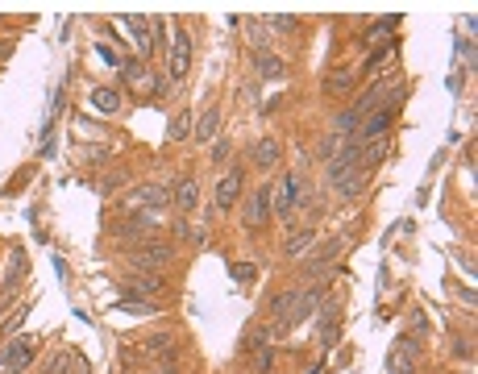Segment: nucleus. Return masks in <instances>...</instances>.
Wrapping results in <instances>:
<instances>
[{"mask_svg": "<svg viewBox=\"0 0 478 374\" xmlns=\"http://www.w3.org/2000/svg\"><path fill=\"white\" fill-rule=\"evenodd\" d=\"M142 353L146 358H175V353H179V341H175L171 333H150L142 341Z\"/></svg>", "mask_w": 478, "mask_h": 374, "instance_id": "obj_13", "label": "nucleus"}, {"mask_svg": "<svg viewBox=\"0 0 478 374\" xmlns=\"http://www.w3.org/2000/svg\"><path fill=\"white\" fill-rule=\"evenodd\" d=\"M250 46L258 50V54H263V50H270V38H266V25L263 21H250Z\"/></svg>", "mask_w": 478, "mask_h": 374, "instance_id": "obj_31", "label": "nucleus"}, {"mask_svg": "<svg viewBox=\"0 0 478 374\" xmlns=\"http://www.w3.org/2000/svg\"><path fill=\"white\" fill-rule=\"evenodd\" d=\"M241 192H245V167H229V171L216 179V192H213L216 208H213V212H220V217H225V212H233V208L241 204Z\"/></svg>", "mask_w": 478, "mask_h": 374, "instance_id": "obj_3", "label": "nucleus"}, {"mask_svg": "<svg viewBox=\"0 0 478 374\" xmlns=\"http://www.w3.org/2000/svg\"><path fill=\"white\" fill-rule=\"evenodd\" d=\"M67 366H71V374H92V366H88V358H83V353H67Z\"/></svg>", "mask_w": 478, "mask_h": 374, "instance_id": "obj_35", "label": "nucleus"}, {"mask_svg": "<svg viewBox=\"0 0 478 374\" xmlns=\"http://www.w3.org/2000/svg\"><path fill=\"white\" fill-rule=\"evenodd\" d=\"M129 33H133V42H138V54H154V38H150V21H146V17H129Z\"/></svg>", "mask_w": 478, "mask_h": 374, "instance_id": "obj_19", "label": "nucleus"}, {"mask_svg": "<svg viewBox=\"0 0 478 374\" xmlns=\"http://www.w3.org/2000/svg\"><path fill=\"white\" fill-rule=\"evenodd\" d=\"M312 241H316V229L312 224H304V229H291L283 237V258H304V254H312Z\"/></svg>", "mask_w": 478, "mask_h": 374, "instance_id": "obj_11", "label": "nucleus"}, {"mask_svg": "<svg viewBox=\"0 0 478 374\" xmlns=\"http://www.w3.org/2000/svg\"><path fill=\"white\" fill-rule=\"evenodd\" d=\"M454 353H457V358H474V346H470V341H462V337H457Z\"/></svg>", "mask_w": 478, "mask_h": 374, "instance_id": "obj_38", "label": "nucleus"}, {"mask_svg": "<svg viewBox=\"0 0 478 374\" xmlns=\"http://www.w3.org/2000/svg\"><path fill=\"white\" fill-rule=\"evenodd\" d=\"M188 129H191V113H188V108H179V113H175V121H171V129H167V142H183V137H188Z\"/></svg>", "mask_w": 478, "mask_h": 374, "instance_id": "obj_27", "label": "nucleus"}, {"mask_svg": "<svg viewBox=\"0 0 478 374\" xmlns=\"http://www.w3.org/2000/svg\"><path fill=\"white\" fill-rule=\"evenodd\" d=\"M320 308H325V312H320V346H333L337 341V303L325 299Z\"/></svg>", "mask_w": 478, "mask_h": 374, "instance_id": "obj_20", "label": "nucleus"}, {"mask_svg": "<svg viewBox=\"0 0 478 374\" xmlns=\"http://www.w3.org/2000/svg\"><path fill=\"white\" fill-rule=\"evenodd\" d=\"M129 283H133V291L146 299H158L163 291H167V279H158L154 271H138V274H129Z\"/></svg>", "mask_w": 478, "mask_h": 374, "instance_id": "obj_14", "label": "nucleus"}, {"mask_svg": "<svg viewBox=\"0 0 478 374\" xmlns=\"http://www.w3.org/2000/svg\"><path fill=\"white\" fill-rule=\"evenodd\" d=\"M225 158H229V137H216V146H213V162L220 167Z\"/></svg>", "mask_w": 478, "mask_h": 374, "instance_id": "obj_37", "label": "nucleus"}, {"mask_svg": "<svg viewBox=\"0 0 478 374\" xmlns=\"http://www.w3.org/2000/svg\"><path fill=\"white\" fill-rule=\"evenodd\" d=\"M266 29H275V33H283V38H291V33H300V17H266Z\"/></svg>", "mask_w": 478, "mask_h": 374, "instance_id": "obj_28", "label": "nucleus"}, {"mask_svg": "<svg viewBox=\"0 0 478 374\" xmlns=\"http://www.w3.org/2000/svg\"><path fill=\"white\" fill-rule=\"evenodd\" d=\"M275 217V208H270V187H254L250 196L241 199V224H245V233H263L266 224Z\"/></svg>", "mask_w": 478, "mask_h": 374, "instance_id": "obj_1", "label": "nucleus"}, {"mask_svg": "<svg viewBox=\"0 0 478 374\" xmlns=\"http://www.w3.org/2000/svg\"><path fill=\"white\" fill-rule=\"evenodd\" d=\"M250 370H254V374H270V370H275V349H270V346L258 349V353H254V362H250Z\"/></svg>", "mask_w": 478, "mask_h": 374, "instance_id": "obj_29", "label": "nucleus"}, {"mask_svg": "<svg viewBox=\"0 0 478 374\" xmlns=\"http://www.w3.org/2000/svg\"><path fill=\"white\" fill-rule=\"evenodd\" d=\"M245 158H250V167H254L258 175L275 171V167H279V158H283V142H279V137H254Z\"/></svg>", "mask_w": 478, "mask_h": 374, "instance_id": "obj_7", "label": "nucleus"}, {"mask_svg": "<svg viewBox=\"0 0 478 374\" xmlns=\"http://www.w3.org/2000/svg\"><path fill=\"white\" fill-rule=\"evenodd\" d=\"M279 333L275 328H266V324H258V328H250L245 337H241V353H250V349H263V346H270Z\"/></svg>", "mask_w": 478, "mask_h": 374, "instance_id": "obj_21", "label": "nucleus"}, {"mask_svg": "<svg viewBox=\"0 0 478 374\" xmlns=\"http://www.w3.org/2000/svg\"><path fill=\"white\" fill-rule=\"evenodd\" d=\"M362 187H366V171H358L350 183H341V187H337V196H341V199H358Z\"/></svg>", "mask_w": 478, "mask_h": 374, "instance_id": "obj_30", "label": "nucleus"}, {"mask_svg": "<svg viewBox=\"0 0 478 374\" xmlns=\"http://www.w3.org/2000/svg\"><path fill=\"white\" fill-rule=\"evenodd\" d=\"M125 208L129 212H163L171 208V183H142L125 196Z\"/></svg>", "mask_w": 478, "mask_h": 374, "instance_id": "obj_5", "label": "nucleus"}, {"mask_svg": "<svg viewBox=\"0 0 478 374\" xmlns=\"http://www.w3.org/2000/svg\"><path fill=\"white\" fill-rule=\"evenodd\" d=\"M220 137V108H204V117L195 121V142H216Z\"/></svg>", "mask_w": 478, "mask_h": 374, "instance_id": "obj_15", "label": "nucleus"}, {"mask_svg": "<svg viewBox=\"0 0 478 374\" xmlns=\"http://www.w3.org/2000/svg\"><path fill=\"white\" fill-rule=\"evenodd\" d=\"M171 258H175V249L167 246V241H154V246H142L133 249V271H158V266H167Z\"/></svg>", "mask_w": 478, "mask_h": 374, "instance_id": "obj_8", "label": "nucleus"}, {"mask_svg": "<svg viewBox=\"0 0 478 374\" xmlns=\"http://www.w3.org/2000/svg\"><path fill=\"white\" fill-rule=\"evenodd\" d=\"M117 71H121V79H125V83H133V88L146 83V63H142V58H125V63H117Z\"/></svg>", "mask_w": 478, "mask_h": 374, "instance_id": "obj_23", "label": "nucleus"}, {"mask_svg": "<svg viewBox=\"0 0 478 374\" xmlns=\"http://www.w3.org/2000/svg\"><path fill=\"white\" fill-rule=\"evenodd\" d=\"M150 38H154V50H167V25L158 21V17L150 21Z\"/></svg>", "mask_w": 478, "mask_h": 374, "instance_id": "obj_34", "label": "nucleus"}, {"mask_svg": "<svg viewBox=\"0 0 478 374\" xmlns=\"http://www.w3.org/2000/svg\"><path fill=\"white\" fill-rule=\"evenodd\" d=\"M395 25H400V17H382V21H375L370 25V33H366V38H370L366 46H387V33H391Z\"/></svg>", "mask_w": 478, "mask_h": 374, "instance_id": "obj_24", "label": "nucleus"}, {"mask_svg": "<svg viewBox=\"0 0 478 374\" xmlns=\"http://www.w3.org/2000/svg\"><path fill=\"white\" fill-rule=\"evenodd\" d=\"M387 374H416V337H400V349H391Z\"/></svg>", "mask_w": 478, "mask_h": 374, "instance_id": "obj_10", "label": "nucleus"}, {"mask_svg": "<svg viewBox=\"0 0 478 374\" xmlns=\"http://www.w3.org/2000/svg\"><path fill=\"white\" fill-rule=\"evenodd\" d=\"M188 71H191V33L179 25L175 38L167 42V75H171V83H183Z\"/></svg>", "mask_w": 478, "mask_h": 374, "instance_id": "obj_6", "label": "nucleus"}, {"mask_svg": "<svg viewBox=\"0 0 478 374\" xmlns=\"http://www.w3.org/2000/svg\"><path fill=\"white\" fill-rule=\"evenodd\" d=\"M34 349H38V337H29V333L9 337L4 349H0V374H21L34 362Z\"/></svg>", "mask_w": 478, "mask_h": 374, "instance_id": "obj_2", "label": "nucleus"}, {"mask_svg": "<svg viewBox=\"0 0 478 374\" xmlns=\"http://www.w3.org/2000/svg\"><path fill=\"white\" fill-rule=\"evenodd\" d=\"M350 146V137H337V133H329V137H320V146H316V154L325 158V162H333L341 150Z\"/></svg>", "mask_w": 478, "mask_h": 374, "instance_id": "obj_25", "label": "nucleus"}, {"mask_svg": "<svg viewBox=\"0 0 478 374\" xmlns=\"http://www.w3.org/2000/svg\"><path fill=\"white\" fill-rule=\"evenodd\" d=\"M171 208H179L183 217H191V212L200 208V183H195L191 175H183V179L171 187Z\"/></svg>", "mask_w": 478, "mask_h": 374, "instance_id": "obj_9", "label": "nucleus"}, {"mask_svg": "<svg viewBox=\"0 0 478 374\" xmlns=\"http://www.w3.org/2000/svg\"><path fill=\"white\" fill-rule=\"evenodd\" d=\"M9 54H13V38H0V63H4Z\"/></svg>", "mask_w": 478, "mask_h": 374, "instance_id": "obj_39", "label": "nucleus"}, {"mask_svg": "<svg viewBox=\"0 0 478 374\" xmlns=\"http://www.w3.org/2000/svg\"><path fill=\"white\" fill-rule=\"evenodd\" d=\"M308 199V183H304V175L300 171H291L283 175V187H279V196H270V208L283 217V221H291L295 217V208Z\"/></svg>", "mask_w": 478, "mask_h": 374, "instance_id": "obj_4", "label": "nucleus"}, {"mask_svg": "<svg viewBox=\"0 0 478 374\" xmlns=\"http://www.w3.org/2000/svg\"><path fill=\"white\" fill-rule=\"evenodd\" d=\"M125 179H129V171H113L108 179H100V196H113L121 183H125Z\"/></svg>", "mask_w": 478, "mask_h": 374, "instance_id": "obj_32", "label": "nucleus"}, {"mask_svg": "<svg viewBox=\"0 0 478 374\" xmlns=\"http://www.w3.org/2000/svg\"><path fill=\"white\" fill-rule=\"evenodd\" d=\"M121 312H158V299H146V296H125L117 299Z\"/></svg>", "mask_w": 478, "mask_h": 374, "instance_id": "obj_26", "label": "nucleus"}, {"mask_svg": "<svg viewBox=\"0 0 478 374\" xmlns=\"http://www.w3.org/2000/svg\"><path fill=\"white\" fill-rule=\"evenodd\" d=\"M233 274H238V283H254L258 266H254V262H238V266H233Z\"/></svg>", "mask_w": 478, "mask_h": 374, "instance_id": "obj_36", "label": "nucleus"}, {"mask_svg": "<svg viewBox=\"0 0 478 374\" xmlns=\"http://www.w3.org/2000/svg\"><path fill=\"white\" fill-rule=\"evenodd\" d=\"M358 83V71H350V67H337V71L325 75V92L329 96H341V92H350Z\"/></svg>", "mask_w": 478, "mask_h": 374, "instance_id": "obj_17", "label": "nucleus"}, {"mask_svg": "<svg viewBox=\"0 0 478 374\" xmlns=\"http://www.w3.org/2000/svg\"><path fill=\"white\" fill-rule=\"evenodd\" d=\"M358 113H354V108H345V113H337L333 117V133L337 137H354V133H358Z\"/></svg>", "mask_w": 478, "mask_h": 374, "instance_id": "obj_22", "label": "nucleus"}, {"mask_svg": "<svg viewBox=\"0 0 478 374\" xmlns=\"http://www.w3.org/2000/svg\"><path fill=\"white\" fill-rule=\"evenodd\" d=\"M25 316H29V303H17V308L9 312V321L0 324V333H13V328H17V324H21Z\"/></svg>", "mask_w": 478, "mask_h": 374, "instance_id": "obj_33", "label": "nucleus"}, {"mask_svg": "<svg viewBox=\"0 0 478 374\" xmlns=\"http://www.w3.org/2000/svg\"><path fill=\"white\" fill-rule=\"evenodd\" d=\"M25 279V249H9V271L0 279V291H13Z\"/></svg>", "mask_w": 478, "mask_h": 374, "instance_id": "obj_16", "label": "nucleus"}, {"mask_svg": "<svg viewBox=\"0 0 478 374\" xmlns=\"http://www.w3.org/2000/svg\"><path fill=\"white\" fill-rule=\"evenodd\" d=\"M154 374H179V370H175V366H158Z\"/></svg>", "mask_w": 478, "mask_h": 374, "instance_id": "obj_40", "label": "nucleus"}, {"mask_svg": "<svg viewBox=\"0 0 478 374\" xmlns=\"http://www.w3.org/2000/svg\"><path fill=\"white\" fill-rule=\"evenodd\" d=\"M254 75H258L263 83H279V79H287V63L279 54L263 50V54H254Z\"/></svg>", "mask_w": 478, "mask_h": 374, "instance_id": "obj_12", "label": "nucleus"}, {"mask_svg": "<svg viewBox=\"0 0 478 374\" xmlns=\"http://www.w3.org/2000/svg\"><path fill=\"white\" fill-rule=\"evenodd\" d=\"M92 108L100 113V117L121 113V92H117V88H96V92H92Z\"/></svg>", "mask_w": 478, "mask_h": 374, "instance_id": "obj_18", "label": "nucleus"}]
</instances>
